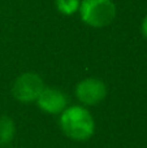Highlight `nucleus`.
<instances>
[{
	"label": "nucleus",
	"mask_w": 147,
	"mask_h": 148,
	"mask_svg": "<svg viewBox=\"0 0 147 148\" xmlns=\"http://www.w3.org/2000/svg\"><path fill=\"white\" fill-rule=\"evenodd\" d=\"M61 131L76 142L89 140L95 133V120L85 105H68L59 117Z\"/></svg>",
	"instance_id": "f257e3e1"
},
{
	"label": "nucleus",
	"mask_w": 147,
	"mask_h": 148,
	"mask_svg": "<svg viewBox=\"0 0 147 148\" xmlns=\"http://www.w3.org/2000/svg\"><path fill=\"white\" fill-rule=\"evenodd\" d=\"M78 10L83 22L93 27L108 26L116 17V5L112 0H83Z\"/></svg>",
	"instance_id": "f03ea898"
},
{
	"label": "nucleus",
	"mask_w": 147,
	"mask_h": 148,
	"mask_svg": "<svg viewBox=\"0 0 147 148\" xmlns=\"http://www.w3.org/2000/svg\"><path fill=\"white\" fill-rule=\"evenodd\" d=\"M44 82L42 77L36 73L26 72L16 78L12 86V95L17 101L29 104L36 101L38 96L44 88Z\"/></svg>",
	"instance_id": "7ed1b4c3"
},
{
	"label": "nucleus",
	"mask_w": 147,
	"mask_h": 148,
	"mask_svg": "<svg viewBox=\"0 0 147 148\" xmlns=\"http://www.w3.org/2000/svg\"><path fill=\"white\" fill-rule=\"evenodd\" d=\"M76 97L86 107L102 103L107 96V86L98 78H85L78 82L74 90Z\"/></svg>",
	"instance_id": "20e7f679"
},
{
	"label": "nucleus",
	"mask_w": 147,
	"mask_h": 148,
	"mask_svg": "<svg viewBox=\"0 0 147 148\" xmlns=\"http://www.w3.org/2000/svg\"><path fill=\"white\" fill-rule=\"evenodd\" d=\"M39 109L48 114H60L69 105V97L61 90L55 87H44L36 99Z\"/></svg>",
	"instance_id": "39448f33"
},
{
	"label": "nucleus",
	"mask_w": 147,
	"mask_h": 148,
	"mask_svg": "<svg viewBox=\"0 0 147 148\" xmlns=\"http://www.w3.org/2000/svg\"><path fill=\"white\" fill-rule=\"evenodd\" d=\"M16 125L9 116H0V146H7L13 140Z\"/></svg>",
	"instance_id": "423d86ee"
},
{
	"label": "nucleus",
	"mask_w": 147,
	"mask_h": 148,
	"mask_svg": "<svg viewBox=\"0 0 147 148\" xmlns=\"http://www.w3.org/2000/svg\"><path fill=\"white\" fill-rule=\"evenodd\" d=\"M80 0H55L57 10L61 14L70 16L80 9Z\"/></svg>",
	"instance_id": "0eeeda50"
},
{
	"label": "nucleus",
	"mask_w": 147,
	"mask_h": 148,
	"mask_svg": "<svg viewBox=\"0 0 147 148\" xmlns=\"http://www.w3.org/2000/svg\"><path fill=\"white\" fill-rule=\"evenodd\" d=\"M141 30H142V34H143V36L147 39V16L145 18H143V21H142V26H141Z\"/></svg>",
	"instance_id": "6e6552de"
}]
</instances>
